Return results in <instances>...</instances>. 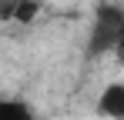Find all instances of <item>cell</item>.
I'll return each mask as SVG.
<instances>
[{
    "label": "cell",
    "mask_w": 124,
    "mask_h": 120,
    "mask_svg": "<svg viewBox=\"0 0 124 120\" xmlns=\"http://www.w3.org/2000/svg\"><path fill=\"white\" fill-rule=\"evenodd\" d=\"M124 30V7L121 3H97L91 30H87V57L114 53V43Z\"/></svg>",
    "instance_id": "1"
},
{
    "label": "cell",
    "mask_w": 124,
    "mask_h": 120,
    "mask_svg": "<svg viewBox=\"0 0 124 120\" xmlns=\"http://www.w3.org/2000/svg\"><path fill=\"white\" fill-rule=\"evenodd\" d=\"M94 113L97 117H107V120H124V83H107L97 100H94Z\"/></svg>",
    "instance_id": "2"
},
{
    "label": "cell",
    "mask_w": 124,
    "mask_h": 120,
    "mask_svg": "<svg viewBox=\"0 0 124 120\" xmlns=\"http://www.w3.org/2000/svg\"><path fill=\"white\" fill-rule=\"evenodd\" d=\"M44 0H7L0 17L3 20H14V23H34V17L40 13Z\"/></svg>",
    "instance_id": "3"
},
{
    "label": "cell",
    "mask_w": 124,
    "mask_h": 120,
    "mask_svg": "<svg viewBox=\"0 0 124 120\" xmlns=\"http://www.w3.org/2000/svg\"><path fill=\"white\" fill-rule=\"evenodd\" d=\"M0 120H37V110L17 97H0Z\"/></svg>",
    "instance_id": "4"
},
{
    "label": "cell",
    "mask_w": 124,
    "mask_h": 120,
    "mask_svg": "<svg viewBox=\"0 0 124 120\" xmlns=\"http://www.w3.org/2000/svg\"><path fill=\"white\" fill-rule=\"evenodd\" d=\"M114 57H117V63L124 67V30H121V37H117V43H114Z\"/></svg>",
    "instance_id": "5"
}]
</instances>
